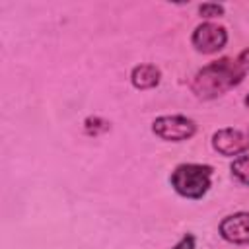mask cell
<instances>
[{
	"instance_id": "7c38bea8",
	"label": "cell",
	"mask_w": 249,
	"mask_h": 249,
	"mask_svg": "<svg viewBox=\"0 0 249 249\" xmlns=\"http://www.w3.org/2000/svg\"><path fill=\"white\" fill-rule=\"evenodd\" d=\"M237 60H239V64L243 66V70H245V72H249V49L241 51V53H239V56H237Z\"/></svg>"
},
{
	"instance_id": "ba28073f",
	"label": "cell",
	"mask_w": 249,
	"mask_h": 249,
	"mask_svg": "<svg viewBox=\"0 0 249 249\" xmlns=\"http://www.w3.org/2000/svg\"><path fill=\"white\" fill-rule=\"evenodd\" d=\"M230 171H231V175H233L241 185H247V187H249V154L237 156V158L231 161Z\"/></svg>"
},
{
	"instance_id": "5b68a950",
	"label": "cell",
	"mask_w": 249,
	"mask_h": 249,
	"mask_svg": "<svg viewBox=\"0 0 249 249\" xmlns=\"http://www.w3.org/2000/svg\"><path fill=\"white\" fill-rule=\"evenodd\" d=\"M212 148L222 156H241L249 150V134H245L239 128L226 126L218 128L212 134Z\"/></svg>"
},
{
	"instance_id": "3957f363",
	"label": "cell",
	"mask_w": 249,
	"mask_h": 249,
	"mask_svg": "<svg viewBox=\"0 0 249 249\" xmlns=\"http://www.w3.org/2000/svg\"><path fill=\"white\" fill-rule=\"evenodd\" d=\"M152 132L165 142H183L195 136L196 123L185 115H161L154 119Z\"/></svg>"
},
{
	"instance_id": "30bf717a",
	"label": "cell",
	"mask_w": 249,
	"mask_h": 249,
	"mask_svg": "<svg viewBox=\"0 0 249 249\" xmlns=\"http://www.w3.org/2000/svg\"><path fill=\"white\" fill-rule=\"evenodd\" d=\"M198 14H200V18H206V19L220 18V16H224V6L216 4V2H206V4L198 6Z\"/></svg>"
},
{
	"instance_id": "52a82bcc",
	"label": "cell",
	"mask_w": 249,
	"mask_h": 249,
	"mask_svg": "<svg viewBox=\"0 0 249 249\" xmlns=\"http://www.w3.org/2000/svg\"><path fill=\"white\" fill-rule=\"evenodd\" d=\"M160 82H161V70L156 64L144 62V64H136L130 70V84L136 89H152L160 86Z\"/></svg>"
},
{
	"instance_id": "4fadbf2b",
	"label": "cell",
	"mask_w": 249,
	"mask_h": 249,
	"mask_svg": "<svg viewBox=\"0 0 249 249\" xmlns=\"http://www.w3.org/2000/svg\"><path fill=\"white\" fill-rule=\"evenodd\" d=\"M243 101H245V105H247V107H249V93H247V95H245V99H243Z\"/></svg>"
},
{
	"instance_id": "8fae6325",
	"label": "cell",
	"mask_w": 249,
	"mask_h": 249,
	"mask_svg": "<svg viewBox=\"0 0 249 249\" xmlns=\"http://www.w3.org/2000/svg\"><path fill=\"white\" fill-rule=\"evenodd\" d=\"M196 247V239H195V235L193 233H185L171 249H195Z\"/></svg>"
},
{
	"instance_id": "277c9868",
	"label": "cell",
	"mask_w": 249,
	"mask_h": 249,
	"mask_svg": "<svg viewBox=\"0 0 249 249\" xmlns=\"http://www.w3.org/2000/svg\"><path fill=\"white\" fill-rule=\"evenodd\" d=\"M193 47L202 54H214L222 51L228 43V31L224 25H218L214 21H202L193 29L191 35Z\"/></svg>"
},
{
	"instance_id": "5bb4252c",
	"label": "cell",
	"mask_w": 249,
	"mask_h": 249,
	"mask_svg": "<svg viewBox=\"0 0 249 249\" xmlns=\"http://www.w3.org/2000/svg\"><path fill=\"white\" fill-rule=\"evenodd\" d=\"M247 134H249V132H247Z\"/></svg>"
},
{
	"instance_id": "8992f818",
	"label": "cell",
	"mask_w": 249,
	"mask_h": 249,
	"mask_svg": "<svg viewBox=\"0 0 249 249\" xmlns=\"http://www.w3.org/2000/svg\"><path fill=\"white\" fill-rule=\"evenodd\" d=\"M218 231L228 243L249 245V212H235L226 216L220 222Z\"/></svg>"
},
{
	"instance_id": "9c48e42d",
	"label": "cell",
	"mask_w": 249,
	"mask_h": 249,
	"mask_svg": "<svg viewBox=\"0 0 249 249\" xmlns=\"http://www.w3.org/2000/svg\"><path fill=\"white\" fill-rule=\"evenodd\" d=\"M109 128H111L109 121H105V119H101V117H88V119L84 121V132H86L88 136H99V134L107 132Z\"/></svg>"
},
{
	"instance_id": "7a4b0ae2",
	"label": "cell",
	"mask_w": 249,
	"mask_h": 249,
	"mask_svg": "<svg viewBox=\"0 0 249 249\" xmlns=\"http://www.w3.org/2000/svg\"><path fill=\"white\" fill-rule=\"evenodd\" d=\"M212 167L206 163H181L171 171V187L173 191L191 200L202 198L212 185Z\"/></svg>"
},
{
	"instance_id": "6da1fadb",
	"label": "cell",
	"mask_w": 249,
	"mask_h": 249,
	"mask_svg": "<svg viewBox=\"0 0 249 249\" xmlns=\"http://www.w3.org/2000/svg\"><path fill=\"white\" fill-rule=\"evenodd\" d=\"M245 70L239 60L222 56L218 60L202 66L191 80V89L198 99H216L235 86H239L245 78Z\"/></svg>"
}]
</instances>
